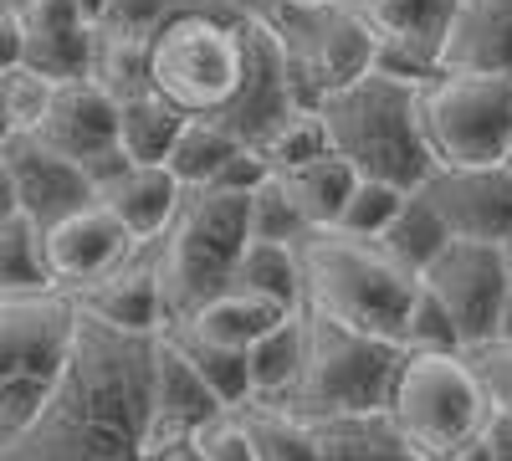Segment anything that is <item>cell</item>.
I'll return each mask as SVG.
<instances>
[{"mask_svg": "<svg viewBox=\"0 0 512 461\" xmlns=\"http://www.w3.org/2000/svg\"><path fill=\"white\" fill-rule=\"evenodd\" d=\"M36 139L82 170H93L98 159L118 149V98L93 77L57 82L47 118L36 123Z\"/></svg>", "mask_w": 512, "mask_h": 461, "instance_id": "16", "label": "cell"}, {"mask_svg": "<svg viewBox=\"0 0 512 461\" xmlns=\"http://www.w3.org/2000/svg\"><path fill=\"white\" fill-rule=\"evenodd\" d=\"M93 47L98 31L93 26H72V31H26V67L47 72L52 82H72L93 72Z\"/></svg>", "mask_w": 512, "mask_h": 461, "instance_id": "34", "label": "cell"}, {"mask_svg": "<svg viewBox=\"0 0 512 461\" xmlns=\"http://www.w3.org/2000/svg\"><path fill=\"white\" fill-rule=\"evenodd\" d=\"M185 118L190 113H180L164 93L144 88V93L118 103V149L134 164H164V154H169V144H175Z\"/></svg>", "mask_w": 512, "mask_h": 461, "instance_id": "26", "label": "cell"}, {"mask_svg": "<svg viewBox=\"0 0 512 461\" xmlns=\"http://www.w3.org/2000/svg\"><path fill=\"white\" fill-rule=\"evenodd\" d=\"M226 400L205 385V374L159 333V349H154V415H149V431H144V456L154 461L159 451L190 441V431L210 415H221Z\"/></svg>", "mask_w": 512, "mask_h": 461, "instance_id": "18", "label": "cell"}, {"mask_svg": "<svg viewBox=\"0 0 512 461\" xmlns=\"http://www.w3.org/2000/svg\"><path fill=\"white\" fill-rule=\"evenodd\" d=\"M328 149H333V144H328L323 113H318V108H297L292 118H282L277 129L267 134L262 159L272 164V170H297V164H308V159H318V154H328Z\"/></svg>", "mask_w": 512, "mask_h": 461, "instance_id": "36", "label": "cell"}, {"mask_svg": "<svg viewBox=\"0 0 512 461\" xmlns=\"http://www.w3.org/2000/svg\"><path fill=\"white\" fill-rule=\"evenodd\" d=\"M195 451L205 461H256V446H251V431L236 410H221V415H210V421H200L190 431Z\"/></svg>", "mask_w": 512, "mask_h": 461, "instance_id": "40", "label": "cell"}, {"mask_svg": "<svg viewBox=\"0 0 512 461\" xmlns=\"http://www.w3.org/2000/svg\"><path fill=\"white\" fill-rule=\"evenodd\" d=\"M303 344H308V308H292L282 323H272L262 339L246 349L251 369V400H277L303 369Z\"/></svg>", "mask_w": 512, "mask_h": 461, "instance_id": "25", "label": "cell"}, {"mask_svg": "<svg viewBox=\"0 0 512 461\" xmlns=\"http://www.w3.org/2000/svg\"><path fill=\"white\" fill-rule=\"evenodd\" d=\"M21 205H16V180H11V159H6V149H0V221L6 216H16Z\"/></svg>", "mask_w": 512, "mask_h": 461, "instance_id": "46", "label": "cell"}, {"mask_svg": "<svg viewBox=\"0 0 512 461\" xmlns=\"http://www.w3.org/2000/svg\"><path fill=\"white\" fill-rule=\"evenodd\" d=\"M420 287H431L451 323L461 328L466 349H482L502 333V303H507V257L497 241H466L451 236L431 267L420 272Z\"/></svg>", "mask_w": 512, "mask_h": 461, "instance_id": "12", "label": "cell"}, {"mask_svg": "<svg viewBox=\"0 0 512 461\" xmlns=\"http://www.w3.org/2000/svg\"><path fill=\"white\" fill-rule=\"evenodd\" d=\"M52 267H47V246H41V226L16 211L0 221V292H47Z\"/></svg>", "mask_w": 512, "mask_h": 461, "instance_id": "32", "label": "cell"}, {"mask_svg": "<svg viewBox=\"0 0 512 461\" xmlns=\"http://www.w3.org/2000/svg\"><path fill=\"white\" fill-rule=\"evenodd\" d=\"M26 57V26H21V11H0V72L21 67Z\"/></svg>", "mask_w": 512, "mask_h": 461, "instance_id": "45", "label": "cell"}, {"mask_svg": "<svg viewBox=\"0 0 512 461\" xmlns=\"http://www.w3.org/2000/svg\"><path fill=\"white\" fill-rule=\"evenodd\" d=\"M400 359H405V344L374 339V333H359L349 323L308 308L303 369L287 385V395H277V405L297 410L303 421L349 415V410H379V405H390Z\"/></svg>", "mask_w": 512, "mask_h": 461, "instance_id": "7", "label": "cell"}, {"mask_svg": "<svg viewBox=\"0 0 512 461\" xmlns=\"http://www.w3.org/2000/svg\"><path fill=\"white\" fill-rule=\"evenodd\" d=\"M451 461H492V456H487V446H482V441H472V446H466V451H456Z\"/></svg>", "mask_w": 512, "mask_h": 461, "instance_id": "50", "label": "cell"}, {"mask_svg": "<svg viewBox=\"0 0 512 461\" xmlns=\"http://www.w3.org/2000/svg\"><path fill=\"white\" fill-rule=\"evenodd\" d=\"M246 72L241 11L221 6H175L149 36V88L180 113H221Z\"/></svg>", "mask_w": 512, "mask_h": 461, "instance_id": "5", "label": "cell"}, {"mask_svg": "<svg viewBox=\"0 0 512 461\" xmlns=\"http://www.w3.org/2000/svg\"><path fill=\"white\" fill-rule=\"evenodd\" d=\"M205 6H221V11H267V0H205Z\"/></svg>", "mask_w": 512, "mask_h": 461, "instance_id": "49", "label": "cell"}, {"mask_svg": "<svg viewBox=\"0 0 512 461\" xmlns=\"http://www.w3.org/2000/svg\"><path fill=\"white\" fill-rule=\"evenodd\" d=\"M77 6H82V16H88V21H98V16L113 6V0H77Z\"/></svg>", "mask_w": 512, "mask_h": 461, "instance_id": "51", "label": "cell"}, {"mask_svg": "<svg viewBox=\"0 0 512 461\" xmlns=\"http://www.w3.org/2000/svg\"><path fill=\"white\" fill-rule=\"evenodd\" d=\"M246 221H251V241H287V246H292L297 236L308 231L303 211H297V200L287 195V185H282L277 170L251 190V200H246Z\"/></svg>", "mask_w": 512, "mask_h": 461, "instance_id": "37", "label": "cell"}, {"mask_svg": "<svg viewBox=\"0 0 512 461\" xmlns=\"http://www.w3.org/2000/svg\"><path fill=\"white\" fill-rule=\"evenodd\" d=\"M313 436H318V461H420L400 436L390 405L323 415V421H313Z\"/></svg>", "mask_w": 512, "mask_h": 461, "instance_id": "22", "label": "cell"}, {"mask_svg": "<svg viewBox=\"0 0 512 461\" xmlns=\"http://www.w3.org/2000/svg\"><path fill=\"white\" fill-rule=\"evenodd\" d=\"M441 67L512 77V0H456L441 41Z\"/></svg>", "mask_w": 512, "mask_h": 461, "instance_id": "19", "label": "cell"}, {"mask_svg": "<svg viewBox=\"0 0 512 461\" xmlns=\"http://www.w3.org/2000/svg\"><path fill=\"white\" fill-rule=\"evenodd\" d=\"M21 26L26 31H72V26H93V21L82 16L77 0H26Z\"/></svg>", "mask_w": 512, "mask_h": 461, "instance_id": "43", "label": "cell"}, {"mask_svg": "<svg viewBox=\"0 0 512 461\" xmlns=\"http://www.w3.org/2000/svg\"><path fill=\"white\" fill-rule=\"evenodd\" d=\"M415 113L436 164H492L512 139V77L441 72L420 82Z\"/></svg>", "mask_w": 512, "mask_h": 461, "instance_id": "9", "label": "cell"}, {"mask_svg": "<svg viewBox=\"0 0 512 461\" xmlns=\"http://www.w3.org/2000/svg\"><path fill=\"white\" fill-rule=\"evenodd\" d=\"M169 11H175L169 0H113V6L93 26L98 31H113V36H154Z\"/></svg>", "mask_w": 512, "mask_h": 461, "instance_id": "41", "label": "cell"}, {"mask_svg": "<svg viewBox=\"0 0 512 461\" xmlns=\"http://www.w3.org/2000/svg\"><path fill=\"white\" fill-rule=\"evenodd\" d=\"M267 16L277 21V31L287 41L303 103L318 108L323 93L374 72V31L344 0H272Z\"/></svg>", "mask_w": 512, "mask_h": 461, "instance_id": "10", "label": "cell"}, {"mask_svg": "<svg viewBox=\"0 0 512 461\" xmlns=\"http://www.w3.org/2000/svg\"><path fill=\"white\" fill-rule=\"evenodd\" d=\"M487 410L492 400L466 349H451V354L405 349L395 390H390V415L420 461H451L456 451H466L482 436Z\"/></svg>", "mask_w": 512, "mask_h": 461, "instance_id": "8", "label": "cell"}, {"mask_svg": "<svg viewBox=\"0 0 512 461\" xmlns=\"http://www.w3.org/2000/svg\"><path fill=\"white\" fill-rule=\"evenodd\" d=\"M169 344H175L200 374H205V385L216 390L221 400H226V410H236V405H246L251 400V369H246V349H226V344H216V339H205V333H195L185 318H175V323H164L159 328Z\"/></svg>", "mask_w": 512, "mask_h": 461, "instance_id": "28", "label": "cell"}, {"mask_svg": "<svg viewBox=\"0 0 512 461\" xmlns=\"http://www.w3.org/2000/svg\"><path fill=\"white\" fill-rule=\"evenodd\" d=\"M292 251L297 272H303V308L374 333V339L405 344L420 277L405 272L379 246V236H359L344 226H308L292 241Z\"/></svg>", "mask_w": 512, "mask_h": 461, "instance_id": "2", "label": "cell"}, {"mask_svg": "<svg viewBox=\"0 0 512 461\" xmlns=\"http://www.w3.org/2000/svg\"><path fill=\"white\" fill-rule=\"evenodd\" d=\"M502 257H507V303H502V333L497 339H512V241H502Z\"/></svg>", "mask_w": 512, "mask_h": 461, "instance_id": "47", "label": "cell"}, {"mask_svg": "<svg viewBox=\"0 0 512 461\" xmlns=\"http://www.w3.org/2000/svg\"><path fill=\"white\" fill-rule=\"evenodd\" d=\"M11 159V180H16V205L47 231L52 221L82 211V205H93L98 190H93V175L82 170V164L62 159L57 149H47L36 134H16L0 144Z\"/></svg>", "mask_w": 512, "mask_h": 461, "instance_id": "17", "label": "cell"}, {"mask_svg": "<svg viewBox=\"0 0 512 461\" xmlns=\"http://www.w3.org/2000/svg\"><path fill=\"white\" fill-rule=\"evenodd\" d=\"M415 93H420L415 82H400L379 67L344 82V88L323 93L318 113L328 123V144L344 154L359 175L415 190L436 170L431 149H425V134H420Z\"/></svg>", "mask_w": 512, "mask_h": 461, "instance_id": "3", "label": "cell"}, {"mask_svg": "<svg viewBox=\"0 0 512 461\" xmlns=\"http://www.w3.org/2000/svg\"><path fill=\"white\" fill-rule=\"evenodd\" d=\"M41 246H47V267H52V282L77 292L108 272H118L128 257L139 251V241L128 236V226L108 211V205H82V211L52 221L41 231Z\"/></svg>", "mask_w": 512, "mask_h": 461, "instance_id": "15", "label": "cell"}, {"mask_svg": "<svg viewBox=\"0 0 512 461\" xmlns=\"http://www.w3.org/2000/svg\"><path fill=\"white\" fill-rule=\"evenodd\" d=\"M98 31V26H93ZM93 82L123 103L149 88V36H113V31H98V47H93Z\"/></svg>", "mask_w": 512, "mask_h": 461, "instance_id": "33", "label": "cell"}, {"mask_svg": "<svg viewBox=\"0 0 512 461\" xmlns=\"http://www.w3.org/2000/svg\"><path fill=\"white\" fill-rule=\"evenodd\" d=\"M241 47H246L241 88L221 113H210V118H221L241 144L262 149L282 118H292L297 108H313V103H303V93H297L287 41H282V31L267 11H241Z\"/></svg>", "mask_w": 512, "mask_h": 461, "instance_id": "11", "label": "cell"}, {"mask_svg": "<svg viewBox=\"0 0 512 461\" xmlns=\"http://www.w3.org/2000/svg\"><path fill=\"white\" fill-rule=\"evenodd\" d=\"M6 139H11V134H6V118H0V144H6Z\"/></svg>", "mask_w": 512, "mask_h": 461, "instance_id": "53", "label": "cell"}, {"mask_svg": "<svg viewBox=\"0 0 512 461\" xmlns=\"http://www.w3.org/2000/svg\"><path fill=\"white\" fill-rule=\"evenodd\" d=\"M180 195L185 185L169 175V164H123L118 175L98 185V205H108L139 246L164 236V226L180 211Z\"/></svg>", "mask_w": 512, "mask_h": 461, "instance_id": "20", "label": "cell"}, {"mask_svg": "<svg viewBox=\"0 0 512 461\" xmlns=\"http://www.w3.org/2000/svg\"><path fill=\"white\" fill-rule=\"evenodd\" d=\"M82 313H93L113 328H128V333H159L164 328V292H159V272L154 262L149 267H134L123 262L118 272L88 282L72 292Z\"/></svg>", "mask_w": 512, "mask_h": 461, "instance_id": "21", "label": "cell"}, {"mask_svg": "<svg viewBox=\"0 0 512 461\" xmlns=\"http://www.w3.org/2000/svg\"><path fill=\"white\" fill-rule=\"evenodd\" d=\"M451 241V231H446V221L431 211V200H425L420 190H410L405 195V205H400V216L384 226V236H379V246L390 251V257L405 267V272H425L431 267V257Z\"/></svg>", "mask_w": 512, "mask_h": 461, "instance_id": "30", "label": "cell"}, {"mask_svg": "<svg viewBox=\"0 0 512 461\" xmlns=\"http://www.w3.org/2000/svg\"><path fill=\"white\" fill-rule=\"evenodd\" d=\"M159 333H128L77 308V333L36 421L0 461H139L154 415Z\"/></svg>", "mask_w": 512, "mask_h": 461, "instance_id": "1", "label": "cell"}, {"mask_svg": "<svg viewBox=\"0 0 512 461\" xmlns=\"http://www.w3.org/2000/svg\"><path fill=\"white\" fill-rule=\"evenodd\" d=\"M246 200L236 190H216V185H185L175 221L159 236V292H164V323L190 318L195 308H205L216 292L231 287L236 262L251 241V221H246Z\"/></svg>", "mask_w": 512, "mask_h": 461, "instance_id": "4", "label": "cell"}, {"mask_svg": "<svg viewBox=\"0 0 512 461\" xmlns=\"http://www.w3.org/2000/svg\"><path fill=\"white\" fill-rule=\"evenodd\" d=\"M236 415L251 431V446H256V461H318V436H313V421H303L297 410L287 405H236Z\"/></svg>", "mask_w": 512, "mask_h": 461, "instance_id": "29", "label": "cell"}, {"mask_svg": "<svg viewBox=\"0 0 512 461\" xmlns=\"http://www.w3.org/2000/svg\"><path fill=\"white\" fill-rule=\"evenodd\" d=\"M292 308H282V303H272V298H262V292H246V287H226V292H216L205 308H195L185 323L195 328V333H205V339H216V344H226V349H251L262 333L272 328V323H282Z\"/></svg>", "mask_w": 512, "mask_h": 461, "instance_id": "23", "label": "cell"}, {"mask_svg": "<svg viewBox=\"0 0 512 461\" xmlns=\"http://www.w3.org/2000/svg\"><path fill=\"white\" fill-rule=\"evenodd\" d=\"M154 461H205V456L195 451V441H180V446H169V451H159Z\"/></svg>", "mask_w": 512, "mask_h": 461, "instance_id": "48", "label": "cell"}, {"mask_svg": "<svg viewBox=\"0 0 512 461\" xmlns=\"http://www.w3.org/2000/svg\"><path fill=\"white\" fill-rule=\"evenodd\" d=\"M52 93H57V82L47 72H36V67H11V72H0V118H6V134H36V123L47 118L52 108Z\"/></svg>", "mask_w": 512, "mask_h": 461, "instance_id": "35", "label": "cell"}, {"mask_svg": "<svg viewBox=\"0 0 512 461\" xmlns=\"http://www.w3.org/2000/svg\"><path fill=\"white\" fill-rule=\"evenodd\" d=\"M477 441L487 446L492 461H512V405H492V410H487Z\"/></svg>", "mask_w": 512, "mask_h": 461, "instance_id": "44", "label": "cell"}, {"mask_svg": "<svg viewBox=\"0 0 512 461\" xmlns=\"http://www.w3.org/2000/svg\"><path fill=\"white\" fill-rule=\"evenodd\" d=\"M236 149H246L221 118H210V113H190L185 123H180V134H175V144H169V154H164V164H169V175H175L180 185H210L216 180V170L236 154Z\"/></svg>", "mask_w": 512, "mask_h": 461, "instance_id": "27", "label": "cell"}, {"mask_svg": "<svg viewBox=\"0 0 512 461\" xmlns=\"http://www.w3.org/2000/svg\"><path fill=\"white\" fill-rule=\"evenodd\" d=\"M502 164H507V170H512V139H507V149H502Z\"/></svg>", "mask_w": 512, "mask_h": 461, "instance_id": "52", "label": "cell"}, {"mask_svg": "<svg viewBox=\"0 0 512 461\" xmlns=\"http://www.w3.org/2000/svg\"><path fill=\"white\" fill-rule=\"evenodd\" d=\"M431 211L446 221L451 236L466 241H512V170L502 159L492 164H436L415 185Z\"/></svg>", "mask_w": 512, "mask_h": 461, "instance_id": "14", "label": "cell"}, {"mask_svg": "<svg viewBox=\"0 0 512 461\" xmlns=\"http://www.w3.org/2000/svg\"><path fill=\"white\" fill-rule=\"evenodd\" d=\"M405 349H431V354L466 349L461 344V328L451 323V313L441 308V298H436L431 287L415 292V308H410V323H405Z\"/></svg>", "mask_w": 512, "mask_h": 461, "instance_id": "39", "label": "cell"}, {"mask_svg": "<svg viewBox=\"0 0 512 461\" xmlns=\"http://www.w3.org/2000/svg\"><path fill=\"white\" fill-rule=\"evenodd\" d=\"M277 175H282L287 195L297 200V211H303L308 226H338V216H344V205L359 185V170L338 149L297 164V170H277Z\"/></svg>", "mask_w": 512, "mask_h": 461, "instance_id": "24", "label": "cell"}, {"mask_svg": "<svg viewBox=\"0 0 512 461\" xmlns=\"http://www.w3.org/2000/svg\"><path fill=\"white\" fill-rule=\"evenodd\" d=\"M466 359H472L487 400L492 405H512V339H492L482 349H466Z\"/></svg>", "mask_w": 512, "mask_h": 461, "instance_id": "42", "label": "cell"}, {"mask_svg": "<svg viewBox=\"0 0 512 461\" xmlns=\"http://www.w3.org/2000/svg\"><path fill=\"white\" fill-rule=\"evenodd\" d=\"M405 195H410L405 185L359 175V185H354V195H349V205H344V216H338V226H344V231H359V236H384V226L400 216Z\"/></svg>", "mask_w": 512, "mask_h": 461, "instance_id": "38", "label": "cell"}, {"mask_svg": "<svg viewBox=\"0 0 512 461\" xmlns=\"http://www.w3.org/2000/svg\"><path fill=\"white\" fill-rule=\"evenodd\" d=\"M77 333V298L62 287L0 292V446H11L52 395Z\"/></svg>", "mask_w": 512, "mask_h": 461, "instance_id": "6", "label": "cell"}, {"mask_svg": "<svg viewBox=\"0 0 512 461\" xmlns=\"http://www.w3.org/2000/svg\"><path fill=\"white\" fill-rule=\"evenodd\" d=\"M231 287L262 292L282 308H303V272H297V251L287 241H246Z\"/></svg>", "mask_w": 512, "mask_h": 461, "instance_id": "31", "label": "cell"}, {"mask_svg": "<svg viewBox=\"0 0 512 461\" xmlns=\"http://www.w3.org/2000/svg\"><path fill=\"white\" fill-rule=\"evenodd\" d=\"M374 31V67L400 82L441 77V41L456 16V0H344Z\"/></svg>", "mask_w": 512, "mask_h": 461, "instance_id": "13", "label": "cell"}]
</instances>
